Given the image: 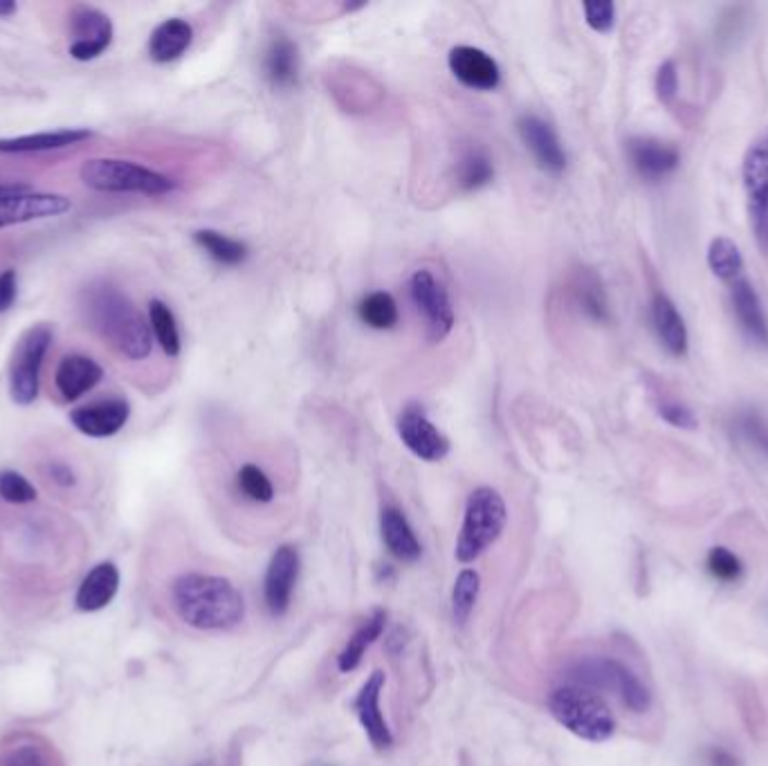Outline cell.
Returning <instances> with one entry per match:
<instances>
[{
	"label": "cell",
	"instance_id": "1",
	"mask_svg": "<svg viewBox=\"0 0 768 766\" xmlns=\"http://www.w3.org/2000/svg\"><path fill=\"white\" fill-rule=\"evenodd\" d=\"M79 309L85 326L97 333L126 360H147L153 351V333L128 294L110 283H93L81 292Z\"/></svg>",
	"mask_w": 768,
	"mask_h": 766
},
{
	"label": "cell",
	"instance_id": "2",
	"mask_svg": "<svg viewBox=\"0 0 768 766\" xmlns=\"http://www.w3.org/2000/svg\"><path fill=\"white\" fill-rule=\"evenodd\" d=\"M168 595L178 618L200 631L234 629L245 616L241 591L221 576L183 573L171 582Z\"/></svg>",
	"mask_w": 768,
	"mask_h": 766
},
{
	"label": "cell",
	"instance_id": "3",
	"mask_svg": "<svg viewBox=\"0 0 768 766\" xmlns=\"http://www.w3.org/2000/svg\"><path fill=\"white\" fill-rule=\"evenodd\" d=\"M548 710L560 727L586 742H607L618 729L607 701L582 686L555 688L548 697Z\"/></svg>",
	"mask_w": 768,
	"mask_h": 766
},
{
	"label": "cell",
	"instance_id": "4",
	"mask_svg": "<svg viewBox=\"0 0 768 766\" xmlns=\"http://www.w3.org/2000/svg\"><path fill=\"white\" fill-rule=\"evenodd\" d=\"M508 522L503 497L490 488L479 486L465 501L463 526L456 539V560L463 565L475 562L501 537Z\"/></svg>",
	"mask_w": 768,
	"mask_h": 766
},
{
	"label": "cell",
	"instance_id": "5",
	"mask_svg": "<svg viewBox=\"0 0 768 766\" xmlns=\"http://www.w3.org/2000/svg\"><path fill=\"white\" fill-rule=\"evenodd\" d=\"M573 686L589 690L612 693L622 701V706L636 715H643L652 708V693L638 678V674L625 663L609 657H584L569 668Z\"/></svg>",
	"mask_w": 768,
	"mask_h": 766
},
{
	"label": "cell",
	"instance_id": "6",
	"mask_svg": "<svg viewBox=\"0 0 768 766\" xmlns=\"http://www.w3.org/2000/svg\"><path fill=\"white\" fill-rule=\"evenodd\" d=\"M79 178L85 187L102 194L164 196L176 189V181H171L168 176L138 162L117 158H95L83 162Z\"/></svg>",
	"mask_w": 768,
	"mask_h": 766
},
{
	"label": "cell",
	"instance_id": "7",
	"mask_svg": "<svg viewBox=\"0 0 768 766\" xmlns=\"http://www.w3.org/2000/svg\"><path fill=\"white\" fill-rule=\"evenodd\" d=\"M53 345V328L48 324L30 326L14 347L10 364V396L16 405L27 407L38 396L40 367Z\"/></svg>",
	"mask_w": 768,
	"mask_h": 766
},
{
	"label": "cell",
	"instance_id": "8",
	"mask_svg": "<svg viewBox=\"0 0 768 766\" xmlns=\"http://www.w3.org/2000/svg\"><path fill=\"white\" fill-rule=\"evenodd\" d=\"M409 297L424 322L427 339L432 345L443 343L454 328V309L445 286L430 270H416L409 279Z\"/></svg>",
	"mask_w": 768,
	"mask_h": 766
},
{
	"label": "cell",
	"instance_id": "9",
	"mask_svg": "<svg viewBox=\"0 0 768 766\" xmlns=\"http://www.w3.org/2000/svg\"><path fill=\"white\" fill-rule=\"evenodd\" d=\"M398 437L414 456H418L427 463L443 461L450 454L447 437L437 428L430 418H427L424 409L416 403L407 405L400 411Z\"/></svg>",
	"mask_w": 768,
	"mask_h": 766
},
{
	"label": "cell",
	"instance_id": "10",
	"mask_svg": "<svg viewBox=\"0 0 768 766\" xmlns=\"http://www.w3.org/2000/svg\"><path fill=\"white\" fill-rule=\"evenodd\" d=\"M72 209L68 196L61 194H43V192H19L12 196L0 198V230L23 225L32 221L55 219Z\"/></svg>",
	"mask_w": 768,
	"mask_h": 766
},
{
	"label": "cell",
	"instance_id": "11",
	"mask_svg": "<svg viewBox=\"0 0 768 766\" xmlns=\"http://www.w3.org/2000/svg\"><path fill=\"white\" fill-rule=\"evenodd\" d=\"M70 57L77 61H93L108 50L113 44V23L110 19L89 5H81L70 16Z\"/></svg>",
	"mask_w": 768,
	"mask_h": 766
},
{
	"label": "cell",
	"instance_id": "12",
	"mask_svg": "<svg viewBox=\"0 0 768 766\" xmlns=\"http://www.w3.org/2000/svg\"><path fill=\"white\" fill-rule=\"evenodd\" d=\"M517 131L526 144V149L533 153L537 166L542 172L550 176H560L567 169V151L555 134L552 126L542 119L539 115H522L517 121Z\"/></svg>",
	"mask_w": 768,
	"mask_h": 766
},
{
	"label": "cell",
	"instance_id": "13",
	"mask_svg": "<svg viewBox=\"0 0 768 766\" xmlns=\"http://www.w3.org/2000/svg\"><path fill=\"white\" fill-rule=\"evenodd\" d=\"M452 74L469 91H494L501 83L499 63L481 48L456 46L447 57Z\"/></svg>",
	"mask_w": 768,
	"mask_h": 766
},
{
	"label": "cell",
	"instance_id": "14",
	"mask_svg": "<svg viewBox=\"0 0 768 766\" xmlns=\"http://www.w3.org/2000/svg\"><path fill=\"white\" fill-rule=\"evenodd\" d=\"M299 578V553L294 546L283 544L275 550L266 573V605L272 616H283L290 610L292 591Z\"/></svg>",
	"mask_w": 768,
	"mask_h": 766
},
{
	"label": "cell",
	"instance_id": "15",
	"mask_svg": "<svg viewBox=\"0 0 768 766\" xmlns=\"http://www.w3.org/2000/svg\"><path fill=\"white\" fill-rule=\"evenodd\" d=\"M131 416V405L124 398H106L91 405H83L70 414L74 428L91 439L115 437Z\"/></svg>",
	"mask_w": 768,
	"mask_h": 766
},
{
	"label": "cell",
	"instance_id": "16",
	"mask_svg": "<svg viewBox=\"0 0 768 766\" xmlns=\"http://www.w3.org/2000/svg\"><path fill=\"white\" fill-rule=\"evenodd\" d=\"M0 766H66V762L43 735L19 731L0 740Z\"/></svg>",
	"mask_w": 768,
	"mask_h": 766
},
{
	"label": "cell",
	"instance_id": "17",
	"mask_svg": "<svg viewBox=\"0 0 768 766\" xmlns=\"http://www.w3.org/2000/svg\"><path fill=\"white\" fill-rule=\"evenodd\" d=\"M384 681H387V678H384V672L375 670L364 681V686L360 688V693H358V697L353 701V708L358 712V719L362 723L366 738L380 751L389 748L394 744V735H392L387 721H384L382 710H380V695H382V688H384Z\"/></svg>",
	"mask_w": 768,
	"mask_h": 766
},
{
	"label": "cell",
	"instance_id": "18",
	"mask_svg": "<svg viewBox=\"0 0 768 766\" xmlns=\"http://www.w3.org/2000/svg\"><path fill=\"white\" fill-rule=\"evenodd\" d=\"M104 378V369L89 356H66L55 373V385L66 401H79L93 392Z\"/></svg>",
	"mask_w": 768,
	"mask_h": 766
},
{
	"label": "cell",
	"instance_id": "19",
	"mask_svg": "<svg viewBox=\"0 0 768 766\" xmlns=\"http://www.w3.org/2000/svg\"><path fill=\"white\" fill-rule=\"evenodd\" d=\"M627 153L636 172L648 181H661L678 166V151L661 140L633 138L627 144Z\"/></svg>",
	"mask_w": 768,
	"mask_h": 766
},
{
	"label": "cell",
	"instance_id": "20",
	"mask_svg": "<svg viewBox=\"0 0 768 766\" xmlns=\"http://www.w3.org/2000/svg\"><path fill=\"white\" fill-rule=\"evenodd\" d=\"M744 189L750 219L757 228L768 207V140L753 144L744 158Z\"/></svg>",
	"mask_w": 768,
	"mask_h": 766
},
{
	"label": "cell",
	"instance_id": "21",
	"mask_svg": "<svg viewBox=\"0 0 768 766\" xmlns=\"http://www.w3.org/2000/svg\"><path fill=\"white\" fill-rule=\"evenodd\" d=\"M119 591V571L113 562H102L89 571L77 589L74 605L79 612H100L113 603Z\"/></svg>",
	"mask_w": 768,
	"mask_h": 766
},
{
	"label": "cell",
	"instance_id": "22",
	"mask_svg": "<svg viewBox=\"0 0 768 766\" xmlns=\"http://www.w3.org/2000/svg\"><path fill=\"white\" fill-rule=\"evenodd\" d=\"M380 533H382L384 546L389 548L394 558H398L403 562H416L422 556V546H420L409 520L405 518L400 508H396V506L382 508Z\"/></svg>",
	"mask_w": 768,
	"mask_h": 766
},
{
	"label": "cell",
	"instance_id": "23",
	"mask_svg": "<svg viewBox=\"0 0 768 766\" xmlns=\"http://www.w3.org/2000/svg\"><path fill=\"white\" fill-rule=\"evenodd\" d=\"M264 74L277 91H290L299 83V50L283 34L275 36L264 57Z\"/></svg>",
	"mask_w": 768,
	"mask_h": 766
},
{
	"label": "cell",
	"instance_id": "24",
	"mask_svg": "<svg viewBox=\"0 0 768 766\" xmlns=\"http://www.w3.org/2000/svg\"><path fill=\"white\" fill-rule=\"evenodd\" d=\"M652 322H654L656 335L663 343V347L672 356L680 358V356L688 353V328H686V322H683V317L676 311L674 302L663 292L654 294Z\"/></svg>",
	"mask_w": 768,
	"mask_h": 766
},
{
	"label": "cell",
	"instance_id": "25",
	"mask_svg": "<svg viewBox=\"0 0 768 766\" xmlns=\"http://www.w3.org/2000/svg\"><path fill=\"white\" fill-rule=\"evenodd\" d=\"M194 40V27L183 19L160 23L149 38V57L155 63H171L181 59Z\"/></svg>",
	"mask_w": 768,
	"mask_h": 766
},
{
	"label": "cell",
	"instance_id": "26",
	"mask_svg": "<svg viewBox=\"0 0 768 766\" xmlns=\"http://www.w3.org/2000/svg\"><path fill=\"white\" fill-rule=\"evenodd\" d=\"M731 297H733V306L742 328L755 339V343L768 347V320L753 283L744 277L735 279L731 288Z\"/></svg>",
	"mask_w": 768,
	"mask_h": 766
},
{
	"label": "cell",
	"instance_id": "27",
	"mask_svg": "<svg viewBox=\"0 0 768 766\" xmlns=\"http://www.w3.org/2000/svg\"><path fill=\"white\" fill-rule=\"evenodd\" d=\"M93 134L85 129H61V131H46V134H32L19 138H0V153H40V151H57L68 149L91 140Z\"/></svg>",
	"mask_w": 768,
	"mask_h": 766
},
{
	"label": "cell",
	"instance_id": "28",
	"mask_svg": "<svg viewBox=\"0 0 768 766\" xmlns=\"http://www.w3.org/2000/svg\"><path fill=\"white\" fill-rule=\"evenodd\" d=\"M384 625H387V612L375 610L373 616H369L358 627V631L349 638V643L345 646V650L339 652V657H337L339 672H353L362 663L366 650L382 636Z\"/></svg>",
	"mask_w": 768,
	"mask_h": 766
},
{
	"label": "cell",
	"instance_id": "29",
	"mask_svg": "<svg viewBox=\"0 0 768 766\" xmlns=\"http://www.w3.org/2000/svg\"><path fill=\"white\" fill-rule=\"evenodd\" d=\"M196 245L221 266H241L247 259V245L243 241H236L228 234H221L217 230H198L194 234Z\"/></svg>",
	"mask_w": 768,
	"mask_h": 766
},
{
	"label": "cell",
	"instance_id": "30",
	"mask_svg": "<svg viewBox=\"0 0 768 766\" xmlns=\"http://www.w3.org/2000/svg\"><path fill=\"white\" fill-rule=\"evenodd\" d=\"M494 178V166L486 151L467 149L456 164V183L463 192H477L490 185Z\"/></svg>",
	"mask_w": 768,
	"mask_h": 766
},
{
	"label": "cell",
	"instance_id": "31",
	"mask_svg": "<svg viewBox=\"0 0 768 766\" xmlns=\"http://www.w3.org/2000/svg\"><path fill=\"white\" fill-rule=\"evenodd\" d=\"M358 317L362 320V324H366L369 328L375 330H389L398 324V304L389 292L384 290H375L369 292L366 297H362L358 304Z\"/></svg>",
	"mask_w": 768,
	"mask_h": 766
},
{
	"label": "cell",
	"instance_id": "32",
	"mask_svg": "<svg viewBox=\"0 0 768 766\" xmlns=\"http://www.w3.org/2000/svg\"><path fill=\"white\" fill-rule=\"evenodd\" d=\"M149 326H151V333L155 337V343L160 345V349L168 358H178L181 349H183L178 322H176L174 313H171V309L164 302L153 300L149 304Z\"/></svg>",
	"mask_w": 768,
	"mask_h": 766
},
{
	"label": "cell",
	"instance_id": "33",
	"mask_svg": "<svg viewBox=\"0 0 768 766\" xmlns=\"http://www.w3.org/2000/svg\"><path fill=\"white\" fill-rule=\"evenodd\" d=\"M708 266L723 281L733 283L735 279H740L742 270H744V259H742V252H740L737 243L729 236L712 239V243L708 247Z\"/></svg>",
	"mask_w": 768,
	"mask_h": 766
},
{
	"label": "cell",
	"instance_id": "34",
	"mask_svg": "<svg viewBox=\"0 0 768 766\" xmlns=\"http://www.w3.org/2000/svg\"><path fill=\"white\" fill-rule=\"evenodd\" d=\"M573 290H575V302H578L580 311L589 320L601 322V324L609 320V306H607V297H605L603 283L593 272L578 275Z\"/></svg>",
	"mask_w": 768,
	"mask_h": 766
},
{
	"label": "cell",
	"instance_id": "35",
	"mask_svg": "<svg viewBox=\"0 0 768 766\" xmlns=\"http://www.w3.org/2000/svg\"><path fill=\"white\" fill-rule=\"evenodd\" d=\"M479 591H481V578L475 569H463L456 576L454 589H452V614L458 625H465L469 616H473L475 605L479 601Z\"/></svg>",
	"mask_w": 768,
	"mask_h": 766
},
{
	"label": "cell",
	"instance_id": "36",
	"mask_svg": "<svg viewBox=\"0 0 768 766\" xmlns=\"http://www.w3.org/2000/svg\"><path fill=\"white\" fill-rule=\"evenodd\" d=\"M236 481L241 492L256 503H270L275 499V486L259 465L245 463L236 475Z\"/></svg>",
	"mask_w": 768,
	"mask_h": 766
},
{
	"label": "cell",
	"instance_id": "37",
	"mask_svg": "<svg viewBox=\"0 0 768 766\" xmlns=\"http://www.w3.org/2000/svg\"><path fill=\"white\" fill-rule=\"evenodd\" d=\"M708 571L721 582H737L744 573L742 560L725 546H714L708 553Z\"/></svg>",
	"mask_w": 768,
	"mask_h": 766
},
{
	"label": "cell",
	"instance_id": "38",
	"mask_svg": "<svg viewBox=\"0 0 768 766\" xmlns=\"http://www.w3.org/2000/svg\"><path fill=\"white\" fill-rule=\"evenodd\" d=\"M0 499L8 503H32L36 501V488L14 471L0 473Z\"/></svg>",
	"mask_w": 768,
	"mask_h": 766
},
{
	"label": "cell",
	"instance_id": "39",
	"mask_svg": "<svg viewBox=\"0 0 768 766\" xmlns=\"http://www.w3.org/2000/svg\"><path fill=\"white\" fill-rule=\"evenodd\" d=\"M582 10H584V21L593 32L607 34L614 30L616 5L612 0H591V3L582 5Z\"/></svg>",
	"mask_w": 768,
	"mask_h": 766
},
{
	"label": "cell",
	"instance_id": "40",
	"mask_svg": "<svg viewBox=\"0 0 768 766\" xmlns=\"http://www.w3.org/2000/svg\"><path fill=\"white\" fill-rule=\"evenodd\" d=\"M659 414L663 420H667L672 428H678V430H697L699 428V420L695 416V411L688 407V405H683L678 401H663L659 405Z\"/></svg>",
	"mask_w": 768,
	"mask_h": 766
},
{
	"label": "cell",
	"instance_id": "41",
	"mask_svg": "<svg viewBox=\"0 0 768 766\" xmlns=\"http://www.w3.org/2000/svg\"><path fill=\"white\" fill-rule=\"evenodd\" d=\"M678 91V72L674 61H665L656 74V95L663 104H670Z\"/></svg>",
	"mask_w": 768,
	"mask_h": 766
},
{
	"label": "cell",
	"instance_id": "42",
	"mask_svg": "<svg viewBox=\"0 0 768 766\" xmlns=\"http://www.w3.org/2000/svg\"><path fill=\"white\" fill-rule=\"evenodd\" d=\"M19 292V277L16 270H5L0 275V313H5L14 306Z\"/></svg>",
	"mask_w": 768,
	"mask_h": 766
},
{
	"label": "cell",
	"instance_id": "43",
	"mask_svg": "<svg viewBox=\"0 0 768 766\" xmlns=\"http://www.w3.org/2000/svg\"><path fill=\"white\" fill-rule=\"evenodd\" d=\"M48 475H50V479H53L57 486H61V488H72V486H77V477H74V473H72V467L66 465V463H53V465L48 467Z\"/></svg>",
	"mask_w": 768,
	"mask_h": 766
},
{
	"label": "cell",
	"instance_id": "44",
	"mask_svg": "<svg viewBox=\"0 0 768 766\" xmlns=\"http://www.w3.org/2000/svg\"><path fill=\"white\" fill-rule=\"evenodd\" d=\"M706 766H740V759L721 746H712L706 751Z\"/></svg>",
	"mask_w": 768,
	"mask_h": 766
},
{
	"label": "cell",
	"instance_id": "45",
	"mask_svg": "<svg viewBox=\"0 0 768 766\" xmlns=\"http://www.w3.org/2000/svg\"><path fill=\"white\" fill-rule=\"evenodd\" d=\"M27 189H32V187L25 183H0V198L19 194V192H27Z\"/></svg>",
	"mask_w": 768,
	"mask_h": 766
},
{
	"label": "cell",
	"instance_id": "46",
	"mask_svg": "<svg viewBox=\"0 0 768 766\" xmlns=\"http://www.w3.org/2000/svg\"><path fill=\"white\" fill-rule=\"evenodd\" d=\"M755 230H757V239L761 241V245L768 247V207H766V211H764L761 223H759Z\"/></svg>",
	"mask_w": 768,
	"mask_h": 766
},
{
	"label": "cell",
	"instance_id": "47",
	"mask_svg": "<svg viewBox=\"0 0 768 766\" xmlns=\"http://www.w3.org/2000/svg\"><path fill=\"white\" fill-rule=\"evenodd\" d=\"M16 10H19V5L12 3V0H0V16H3V19L16 14Z\"/></svg>",
	"mask_w": 768,
	"mask_h": 766
},
{
	"label": "cell",
	"instance_id": "48",
	"mask_svg": "<svg viewBox=\"0 0 768 766\" xmlns=\"http://www.w3.org/2000/svg\"><path fill=\"white\" fill-rule=\"evenodd\" d=\"M194 766H213L211 762H198V764H194Z\"/></svg>",
	"mask_w": 768,
	"mask_h": 766
}]
</instances>
